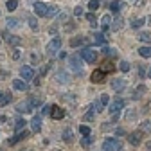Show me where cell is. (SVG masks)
Instances as JSON below:
<instances>
[{
    "mask_svg": "<svg viewBox=\"0 0 151 151\" xmlns=\"http://www.w3.org/2000/svg\"><path fill=\"white\" fill-rule=\"evenodd\" d=\"M56 79H58L60 83H68V74L67 72H58V74H56Z\"/></svg>",
    "mask_w": 151,
    "mask_h": 151,
    "instance_id": "obj_19",
    "label": "cell"
},
{
    "mask_svg": "<svg viewBox=\"0 0 151 151\" xmlns=\"http://www.w3.org/2000/svg\"><path fill=\"white\" fill-rule=\"evenodd\" d=\"M92 142H93V139H92L90 135H83V139H81V146H83V147H88Z\"/></svg>",
    "mask_w": 151,
    "mask_h": 151,
    "instance_id": "obj_25",
    "label": "cell"
},
{
    "mask_svg": "<svg viewBox=\"0 0 151 151\" xmlns=\"http://www.w3.org/2000/svg\"><path fill=\"white\" fill-rule=\"evenodd\" d=\"M99 103H101L103 106H106V104H108V96H106V93H103V96H101V99H99Z\"/></svg>",
    "mask_w": 151,
    "mask_h": 151,
    "instance_id": "obj_38",
    "label": "cell"
},
{
    "mask_svg": "<svg viewBox=\"0 0 151 151\" xmlns=\"http://www.w3.org/2000/svg\"><path fill=\"white\" fill-rule=\"evenodd\" d=\"M79 56L86 61V63H96L97 61V52L93 50V49H83L79 52Z\"/></svg>",
    "mask_w": 151,
    "mask_h": 151,
    "instance_id": "obj_3",
    "label": "cell"
},
{
    "mask_svg": "<svg viewBox=\"0 0 151 151\" xmlns=\"http://www.w3.org/2000/svg\"><path fill=\"white\" fill-rule=\"evenodd\" d=\"M103 52H104V56H108V58H113V56H117V50L113 49V47H104Z\"/></svg>",
    "mask_w": 151,
    "mask_h": 151,
    "instance_id": "obj_23",
    "label": "cell"
},
{
    "mask_svg": "<svg viewBox=\"0 0 151 151\" xmlns=\"http://www.w3.org/2000/svg\"><path fill=\"white\" fill-rule=\"evenodd\" d=\"M103 149L104 151H122V144L117 139H106L103 142Z\"/></svg>",
    "mask_w": 151,
    "mask_h": 151,
    "instance_id": "obj_2",
    "label": "cell"
},
{
    "mask_svg": "<svg viewBox=\"0 0 151 151\" xmlns=\"http://www.w3.org/2000/svg\"><path fill=\"white\" fill-rule=\"evenodd\" d=\"M140 40H142V42H149V40H151V36H149L147 32H140Z\"/></svg>",
    "mask_w": 151,
    "mask_h": 151,
    "instance_id": "obj_39",
    "label": "cell"
},
{
    "mask_svg": "<svg viewBox=\"0 0 151 151\" xmlns=\"http://www.w3.org/2000/svg\"><path fill=\"white\" fill-rule=\"evenodd\" d=\"M6 40H7V43H13V45H18V43H20V38H18V36H7Z\"/></svg>",
    "mask_w": 151,
    "mask_h": 151,
    "instance_id": "obj_32",
    "label": "cell"
},
{
    "mask_svg": "<svg viewBox=\"0 0 151 151\" xmlns=\"http://www.w3.org/2000/svg\"><path fill=\"white\" fill-rule=\"evenodd\" d=\"M139 54L142 56V58H151V47H140Z\"/></svg>",
    "mask_w": 151,
    "mask_h": 151,
    "instance_id": "obj_22",
    "label": "cell"
},
{
    "mask_svg": "<svg viewBox=\"0 0 151 151\" xmlns=\"http://www.w3.org/2000/svg\"><path fill=\"white\" fill-rule=\"evenodd\" d=\"M27 137H29V131H27V129H18L16 135H14L13 139H9V146H14L16 142H22V140L27 139Z\"/></svg>",
    "mask_w": 151,
    "mask_h": 151,
    "instance_id": "obj_5",
    "label": "cell"
},
{
    "mask_svg": "<svg viewBox=\"0 0 151 151\" xmlns=\"http://www.w3.org/2000/svg\"><path fill=\"white\" fill-rule=\"evenodd\" d=\"M88 7H90L92 11L99 9V0H90V2H88Z\"/></svg>",
    "mask_w": 151,
    "mask_h": 151,
    "instance_id": "obj_34",
    "label": "cell"
},
{
    "mask_svg": "<svg viewBox=\"0 0 151 151\" xmlns=\"http://www.w3.org/2000/svg\"><path fill=\"white\" fill-rule=\"evenodd\" d=\"M149 147H151V144H149Z\"/></svg>",
    "mask_w": 151,
    "mask_h": 151,
    "instance_id": "obj_46",
    "label": "cell"
},
{
    "mask_svg": "<svg viewBox=\"0 0 151 151\" xmlns=\"http://www.w3.org/2000/svg\"><path fill=\"white\" fill-rule=\"evenodd\" d=\"M47 4H43V2H34V13L38 14V16H45L47 14Z\"/></svg>",
    "mask_w": 151,
    "mask_h": 151,
    "instance_id": "obj_11",
    "label": "cell"
},
{
    "mask_svg": "<svg viewBox=\"0 0 151 151\" xmlns=\"http://www.w3.org/2000/svg\"><path fill=\"white\" fill-rule=\"evenodd\" d=\"M93 43H96V45H104V43H106V38H104V34H101V32H96V36H93Z\"/></svg>",
    "mask_w": 151,
    "mask_h": 151,
    "instance_id": "obj_16",
    "label": "cell"
},
{
    "mask_svg": "<svg viewBox=\"0 0 151 151\" xmlns=\"http://www.w3.org/2000/svg\"><path fill=\"white\" fill-rule=\"evenodd\" d=\"M25 124H27V122H25V119H16L14 129H16V131H18V129H24V128H25Z\"/></svg>",
    "mask_w": 151,
    "mask_h": 151,
    "instance_id": "obj_27",
    "label": "cell"
},
{
    "mask_svg": "<svg viewBox=\"0 0 151 151\" xmlns=\"http://www.w3.org/2000/svg\"><path fill=\"white\" fill-rule=\"evenodd\" d=\"M63 140L65 142H72V131L70 129H65L63 131Z\"/></svg>",
    "mask_w": 151,
    "mask_h": 151,
    "instance_id": "obj_33",
    "label": "cell"
},
{
    "mask_svg": "<svg viewBox=\"0 0 151 151\" xmlns=\"http://www.w3.org/2000/svg\"><path fill=\"white\" fill-rule=\"evenodd\" d=\"M56 14H58V7H56V6H49L47 7V18H52V16H56Z\"/></svg>",
    "mask_w": 151,
    "mask_h": 151,
    "instance_id": "obj_24",
    "label": "cell"
},
{
    "mask_svg": "<svg viewBox=\"0 0 151 151\" xmlns=\"http://www.w3.org/2000/svg\"><path fill=\"white\" fill-rule=\"evenodd\" d=\"M11 103V93H2L0 96V106H6Z\"/></svg>",
    "mask_w": 151,
    "mask_h": 151,
    "instance_id": "obj_21",
    "label": "cell"
},
{
    "mask_svg": "<svg viewBox=\"0 0 151 151\" xmlns=\"http://www.w3.org/2000/svg\"><path fill=\"white\" fill-rule=\"evenodd\" d=\"M60 47H61V40H60V38H54V40L47 45V52L49 54H56L60 50Z\"/></svg>",
    "mask_w": 151,
    "mask_h": 151,
    "instance_id": "obj_7",
    "label": "cell"
},
{
    "mask_svg": "<svg viewBox=\"0 0 151 151\" xmlns=\"http://www.w3.org/2000/svg\"><path fill=\"white\" fill-rule=\"evenodd\" d=\"M121 9H126L124 2H121V0H113V2H110V11L111 13H119Z\"/></svg>",
    "mask_w": 151,
    "mask_h": 151,
    "instance_id": "obj_12",
    "label": "cell"
},
{
    "mask_svg": "<svg viewBox=\"0 0 151 151\" xmlns=\"http://www.w3.org/2000/svg\"><path fill=\"white\" fill-rule=\"evenodd\" d=\"M50 117H52V119H56V121L63 119V117H65V110H61L60 106H56V104H54V106L50 108Z\"/></svg>",
    "mask_w": 151,
    "mask_h": 151,
    "instance_id": "obj_9",
    "label": "cell"
},
{
    "mask_svg": "<svg viewBox=\"0 0 151 151\" xmlns=\"http://www.w3.org/2000/svg\"><path fill=\"white\" fill-rule=\"evenodd\" d=\"M16 6H18L16 0H7V2H6V7H7L9 11H14V9H16Z\"/></svg>",
    "mask_w": 151,
    "mask_h": 151,
    "instance_id": "obj_30",
    "label": "cell"
},
{
    "mask_svg": "<svg viewBox=\"0 0 151 151\" xmlns=\"http://www.w3.org/2000/svg\"><path fill=\"white\" fill-rule=\"evenodd\" d=\"M13 86H14L16 90H20V92H27V88H29L27 83L22 81V79H14V81H13Z\"/></svg>",
    "mask_w": 151,
    "mask_h": 151,
    "instance_id": "obj_15",
    "label": "cell"
},
{
    "mask_svg": "<svg viewBox=\"0 0 151 151\" xmlns=\"http://www.w3.org/2000/svg\"><path fill=\"white\" fill-rule=\"evenodd\" d=\"M92 117H93V110H92V111H88L86 115H85V121H92Z\"/></svg>",
    "mask_w": 151,
    "mask_h": 151,
    "instance_id": "obj_43",
    "label": "cell"
},
{
    "mask_svg": "<svg viewBox=\"0 0 151 151\" xmlns=\"http://www.w3.org/2000/svg\"><path fill=\"white\" fill-rule=\"evenodd\" d=\"M79 131H81V135H90V128L88 126H79Z\"/></svg>",
    "mask_w": 151,
    "mask_h": 151,
    "instance_id": "obj_36",
    "label": "cell"
},
{
    "mask_svg": "<svg viewBox=\"0 0 151 151\" xmlns=\"http://www.w3.org/2000/svg\"><path fill=\"white\" fill-rule=\"evenodd\" d=\"M20 76L24 78V81H31V79L34 78V70H32L31 67H22V68H20Z\"/></svg>",
    "mask_w": 151,
    "mask_h": 151,
    "instance_id": "obj_10",
    "label": "cell"
},
{
    "mask_svg": "<svg viewBox=\"0 0 151 151\" xmlns=\"http://www.w3.org/2000/svg\"><path fill=\"white\" fill-rule=\"evenodd\" d=\"M29 24H31V27H32V29H38V24H36V20H34V18H31V16H29Z\"/></svg>",
    "mask_w": 151,
    "mask_h": 151,
    "instance_id": "obj_42",
    "label": "cell"
},
{
    "mask_svg": "<svg viewBox=\"0 0 151 151\" xmlns=\"http://www.w3.org/2000/svg\"><path fill=\"white\" fill-rule=\"evenodd\" d=\"M16 111H18V113H31V111H34V110H32L31 103L25 101V103H20V104L16 106Z\"/></svg>",
    "mask_w": 151,
    "mask_h": 151,
    "instance_id": "obj_13",
    "label": "cell"
},
{
    "mask_svg": "<svg viewBox=\"0 0 151 151\" xmlns=\"http://www.w3.org/2000/svg\"><path fill=\"white\" fill-rule=\"evenodd\" d=\"M18 25H20L18 18H7V27H18Z\"/></svg>",
    "mask_w": 151,
    "mask_h": 151,
    "instance_id": "obj_28",
    "label": "cell"
},
{
    "mask_svg": "<svg viewBox=\"0 0 151 151\" xmlns=\"http://www.w3.org/2000/svg\"><path fill=\"white\" fill-rule=\"evenodd\" d=\"M113 68H115V67H113L111 63H108V61H106V63H103V67H101V70H104L106 74H108V72H113Z\"/></svg>",
    "mask_w": 151,
    "mask_h": 151,
    "instance_id": "obj_31",
    "label": "cell"
},
{
    "mask_svg": "<svg viewBox=\"0 0 151 151\" xmlns=\"http://www.w3.org/2000/svg\"><path fill=\"white\" fill-rule=\"evenodd\" d=\"M0 151H2V149H0Z\"/></svg>",
    "mask_w": 151,
    "mask_h": 151,
    "instance_id": "obj_47",
    "label": "cell"
},
{
    "mask_svg": "<svg viewBox=\"0 0 151 151\" xmlns=\"http://www.w3.org/2000/svg\"><path fill=\"white\" fill-rule=\"evenodd\" d=\"M128 140H129L131 146H139L142 142V131H133V133H129Z\"/></svg>",
    "mask_w": 151,
    "mask_h": 151,
    "instance_id": "obj_8",
    "label": "cell"
},
{
    "mask_svg": "<svg viewBox=\"0 0 151 151\" xmlns=\"http://www.w3.org/2000/svg\"><path fill=\"white\" fill-rule=\"evenodd\" d=\"M74 14H76V16H81V14H83V7H81V6H78V7L74 9Z\"/></svg>",
    "mask_w": 151,
    "mask_h": 151,
    "instance_id": "obj_40",
    "label": "cell"
},
{
    "mask_svg": "<svg viewBox=\"0 0 151 151\" xmlns=\"http://www.w3.org/2000/svg\"><path fill=\"white\" fill-rule=\"evenodd\" d=\"M90 79H92V83L101 85V83H104V81H106V72H104V70H101V68H97V70H93V72H92Z\"/></svg>",
    "mask_w": 151,
    "mask_h": 151,
    "instance_id": "obj_4",
    "label": "cell"
},
{
    "mask_svg": "<svg viewBox=\"0 0 151 151\" xmlns=\"http://www.w3.org/2000/svg\"><path fill=\"white\" fill-rule=\"evenodd\" d=\"M31 128H32V131H40V129H42V117H40V115H34V117H32Z\"/></svg>",
    "mask_w": 151,
    "mask_h": 151,
    "instance_id": "obj_14",
    "label": "cell"
},
{
    "mask_svg": "<svg viewBox=\"0 0 151 151\" xmlns=\"http://www.w3.org/2000/svg\"><path fill=\"white\" fill-rule=\"evenodd\" d=\"M68 65H70V68H72L74 74H81V72H83V67H81V56H79V54L70 56V58H68Z\"/></svg>",
    "mask_w": 151,
    "mask_h": 151,
    "instance_id": "obj_1",
    "label": "cell"
},
{
    "mask_svg": "<svg viewBox=\"0 0 151 151\" xmlns=\"http://www.w3.org/2000/svg\"><path fill=\"white\" fill-rule=\"evenodd\" d=\"M149 78H151V68H149Z\"/></svg>",
    "mask_w": 151,
    "mask_h": 151,
    "instance_id": "obj_44",
    "label": "cell"
},
{
    "mask_svg": "<svg viewBox=\"0 0 151 151\" xmlns=\"http://www.w3.org/2000/svg\"><path fill=\"white\" fill-rule=\"evenodd\" d=\"M29 103H31L32 110H36L40 104H43V99H42V97H31V99H29Z\"/></svg>",
    "mask_w": 151,
    "mask_h": 151,
    "instance_id": "obj_18",
    "label": "cell"
},
{
    "mask_svg": "<svg viewBox=\"0 0 151 151\" xmlns=\"http://www.w3.org/2000/svg\"><path fill=\"white\" fill-rule=\"evenodd\" d=\"M86 18H88V22H92V25H96V16H93L92 13H90V14H86Z\"/></svg>",
    "mask_w": 151,
    "mask_h": 151,
    "instance_id": "obj_41",
    "label": "cell"
},
{
    "mask_svg": "<svg viewBox=\"0 0 151 151\" xmlns=\"http://www.w3.org/2000/svg\"><path fill=\"white\" fill-rule=\"evenodd\" d=\"M92 110H93V111H103V104H101L99 101L93 103V104H92Z\"/></svg>",
    "mask_w": 151,
    "mask_h": 151,
    "instance_id": "obj_35",
    "label": "cell"
},
{
    "mask_svg": "<svg viewBox=\"0 0 151 151\" xmlns=\"http://www.w3.org/2000/svg\"><path fill=\"white\" fill-rule=\"evenodd\" d=\"M124 86H126V81H122V79H115V81H111V88H113V90H117V92H119V90H122Z\"/></svg>",
    "mask_w": 151,
    "mask_h": 151,
    "instance_id": "obj_17",
    "label": "cell"
},
{
    "mask_svg": "<svg viewBox=\"0 0 151 151\" xmlns=\"http://www.w3.org/2000/svg\"><path fill=\"white\" fill-rule=\"evenodd\" d=\"M142 24H144V18H133V20H131V27H135V29H139V27H142Z\"/></svg>",
    "mask_w": 151,
    "mask_h": 151,
    "instance_id": "obj_29",
    "label": "cell"
},
{
    "mask_svg": "<svg viewBox=\"0 0 151 151\" xmlns=\"http://www.w3.org/2000/svg\"><path fill=\"white\" fill-rule=\"evenodd\" d=\"M101 22H103V31H108V29H110V24H111V18H110V14H104Z\"/></svg>",
    "mask_w": 151,
    "mask_h": 151,
    "instance_id": "obj_20",
    "label": "cell"
},
{
    "mask_svg": "<svg viewBox=\"0 0 151 151\" xmlns=\"http://www.w3.org/2000/svg\"><path fill=\"white\" fill-rule=\"evenodd\" d=\"M85 43V38H74V40H70V47H79Z\"/></svg>",
    "mask_w": 151,
    "mask_h": 151,
    "instance_id": "obj_26",
    "label": "cell"
},
{
    "mask_svg": "<svg viewBox=\"0 0 151 151\" xmlns=\"http://www.w3.org/2000/svg\"><path fill=\"white\" fill-rule=\"evenodd\" d=\"M0 96H2V92H0Z\"/></svg>",
    "mask_w": 151,
    "mask_h": 151,
    "instance_id": "obj_45",
    "label": "cell"
},
{
    "mask_svg": "<svg viewBox=\"0 0 151 151\" xmlns=\"http://www.w3.org/2000/svg\"><path fill=\"white\" fill-rule=\"evenodd\" d=\"M119 68H121V70H122V72H128V70H129V63H128V61H122V63H121V67H119Z\"/></svg>",
    "mask_w": 151,
    "mask_h": 151,
    "instance_id": "obj_37",
    "label": "cell"
},
{
    "mask_svg": "<svg viewBox=\"0 0 151 151\" xmlns=\"http://www.w3.org/2000/svg\"><path fill=\"white\" fill-rule=\"evenodd\" d=\"M122 108H124V101H122V99H115V101H111V103H110L108 111H110V113H119Z\"/></svg>",
    "mask_w": 151,
    "mask_h": 151,
    "instance_id": "obj_6",
    "label": "cell"
}]
</instances>
